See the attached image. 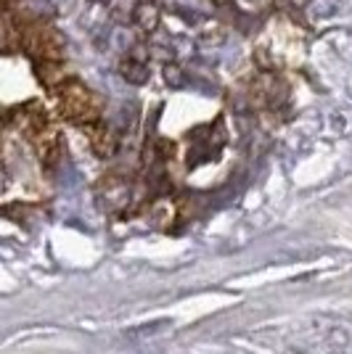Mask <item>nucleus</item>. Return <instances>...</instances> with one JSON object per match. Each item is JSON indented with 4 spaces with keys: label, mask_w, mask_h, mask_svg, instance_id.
Wrapping results in <instances>:
<instances>
[{
    "label": "nucleus",
    "mask_w": 352,
    "mask_h": 354,
    "mask_svg": "<svg viewBox=\"0 0 352 354\" xmlns=\"http://www.w3.org/2000/svg\"><path fill=\"white\" fill-rule=\"evenodd\" d=\"M122 77L125 80H130L135 85H141V82H146L148 77V64L146 59H135V56H127V59H122Z\"/></svg>",
    "instance_id": "nucleus-6"
},
{
    "label": "nucleus",
    "mask_w": 352,
    "mask_h": 354,
    "mask_svg": "<svg viewBox=\"0 0 352 354\" xmlns=\"http://www.w3.org/2000/svg\"><path fill=\"white\" fill-rule=\"evenodd\" d=\"M132 21L141 27L143 32H154L159 24V8L151 3V0H141L132 11Z\"/></svg>",
    "instance_id": "nucleus-5"
},
{
    "label": "nucleus",
    "mask_w": 352,
    "mask_h": 354,
    "mask_svg": "<svg viewBox=\"0 0 352 354\" xmlns=\"http://www.w3.org/2000/svg\"><path fill=\"white\" fill-rule=\"evenodd\" d=\"M286 95V88L276 74H263L257 82H252V101L257 106H276Z\"/></svg>",
    "instance_id": "nucleus-3"
},
{
    "label": "nucleus",
    "mask_w": 352,
    "mask_h": 354,
    "mask_svg": "<svg viewBox=\"0 0 352 354\" xmlns=\"http://www.w3.org/2000/svg\"><path fill=\"white\" fill-rule=\"evenodd\" d=\"M88 138H90V146H93V151H96L98 156H112L114 148H117V140H114L112 130H109L106 124H101V122L88 127Z\"/></svg>",
    "instance_id": "nucleus-4"
},
{
    "label": "nucleus",
    "mask_w": 352,
    "mask_h": 354,
    "mask_svg": "<svg viewBox=\"0 0 352 354\" xmlns=\"http://www.w3.org/2000/svg\"><path fill=\"white\" fill-rule=\"evenodd\" d=\"M19 24H21V50H27L32 59H64V37L51 24H45L43 19H21V16H19Z\"/></svg>",
    "instance_id": "nucleus-2"
},
{
    "label": "nucleus",
    "mask_w": 352,
    "mask_h": 354,
    "mask_svg": "<svg viewBox=\"0 0 352 354\" xmlns=\"http://www.w3.org/2000/svg\"><path fill=\"white\" fill-rule=\"evenodd\" d=\"M53 95H56V104H59L64 119H69L72 124H80L82 130H88L101 122V104H98L96 93L85 88L82 82L64 80L61 85L53 88Z\"/></svg>",
    "instance_id": "nucleus-1"
}]
</instances>
